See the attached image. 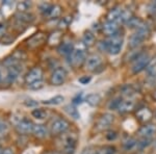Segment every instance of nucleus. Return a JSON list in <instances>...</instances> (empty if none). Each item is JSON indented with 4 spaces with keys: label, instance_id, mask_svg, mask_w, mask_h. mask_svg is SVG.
Returning <instances> with one entry per match:
<instances>
[{
    "label": "nucleus",
    "instance_id": "nucleus-1",
    "mask_svg": "<svg viewBox=\"0 0 156 154\" xmlns=\"http://www.w3.org/2000/svg\"><path fill=\"white\" fill-rule=\"evenodd\" d=\"M123 43H124V38L122 34L118 32L117 34L112 37H108L107 40L101 41L99 43V48L102 51H106L107 53L112 55H117L120 53L122 50Z\"/></svg>",
    "mask_w": 156,
    "mask_h": 154
},
{
    "label": "nucleus",
    "instance_id": "nucleus-2",
    "mask_svg": "<svg viewBox=\"0 0 156 154\" xmlns=\"http://www.w3.org/2000/svg\"><path fill=\"white\" fill-rule=\"evenodd\" d=\"M150 36V27L148 24L143 23L138 28L135 30V32L130 37L129 40V47L134 49L144 43V41Z\"/></svg>",
    "mask_w": 156,
    "mask_h": 154
},
{
    "label": "nucleus",
    "instance_id": "nucleus-3",
    "mask_svg": "<svg viewBox=\"0 0 156 154\" xmlns=\"http://www.w3.org/2000/svg\"><path fill=\"white\" fill-rule=\"evenodd\" d=\"M78 136L76 133H64L59 136L58 142L60 143L62 150L66 154H74L76 150Z\"/></svg>",
    "mask_w": 156,
    "mask_h": 154
},
{
    "label": "nucleus",
    "instance_id": "nucleus-4",
    "mask_svg": "<svg viewBox=\"0 0 156 154\" xmlns=\"http://www.w3.org/2000/svg\"><path fill=\"white\" fill-rule=\"evenodd\" d=\"M87 59V52H85L83 48H75L71 55L69 56L70 65L73 66L74 68H79L83 64H85Z\"/></svg>",
    "mask_w": 156,
    "mask_h": 154
},
{
    "label": "nucleus",
    "instance_id": "nucleus-5",
    "mask_svg": "<svg viewBox=\"0 0 156 154\" xmlns=\"http://www.w3.org/2000/svg\"><path fill=\"white\" fill-rule=\"evenodd\" d=\"M151 63V56L148 53H140V55H137V57L134 59L132 64V72L134 74L142 72L143 70L147 69L148 66Z\"/></svg>",
    "mask_w": 156,
    "mask_h": 154
},
{
    "label": "nucleus",
    "instance_id": "nucleus-6",
    "mask_svg": "<svg viewBox=\"0 0 156 154\" xmlns=\"http://www.w3.org/2000/svg\"><path fill=\"white\" fill-rule=\"evenodd\" d=\"M70 128V123L66 119L58 118L55 119L50 126V132L53 135H62L66 133Z\"/></svg>",
    "mask_w": 156,
    "mask_h": 154
},
{
    "label": "nucleus",
    "instance_id": "nucleus-7",
    "mask_svg": "<svg viewBox=\"0 0 156 154\" xmlns=\"http://www.w3.org/2000/svg\"><path fill=\"white\" fill-rule=\"evenodd\" d=\"M24 80H25V83H26L28 87L31 84H34V83H37V82L43 81V70L40 67L32 68V69L26 74Z\"/></svg>",
    "mask_w": 156,
    "mask_h": 154
},
{
    "label": "nucleus",
    "instance_id": "nucleus-8",
    "mask_svg": "<svg viewBox=\"0 0 156 154\" xmlns=\"http://www.w3.org/2000/svg\"><path fill=\"white\" fill-rule=\"evenodd\" d=\"M115 121V117L112 113H103L102 116H100L99 119L97 120L95 127L98 131H103L106 130L112 126V124Z\"/></svg>",
    "mask_w": 156,
    "mask_h": 154
},
{
    "label": "nucleus",
    "instance_id": "nucleus-9",
    "mask_svg": "<svg viewBox=\"0 0 156 154\" xmlns=\"http://www.w3.org/2000/svg\"><path fill=\"white\" fill-rule=\"evenodd\" d=\"M16 129L21 134H28V133H32V129H34V124L30 120L26 118H20L16 123Z\"/></svg>",
    "mask_w": 156,
    "mask_h": 154
},
{
    "label": "nucleus",
    "instance_id": "nucleus-10",
    "mask_svg": "<svg viewBox=\"0 0 156 154\" xmlns=\"http://www.w3.org/2000/svg\"><path fill=\"white\" fill-rule=\"evenodd\" d=\"M67 71L66 69L62 67H58L52 72L51 77H50V82L52 85H62L67 79Z\"/></svg>",
    "mask_w": 156,
    "mask_h": 154
},
{
    "label": "nucleus",
    "instance_id": "nucleus-11",
    "mask_svg": "<svg viewBox=\"0 0 156 154\" xmlns=\"http://www.w3.org/2000/svg\"><path fill=\"white\" fill-rule=\"evenodd\" d=\"M85 69L95 72L102 66V57L99 54H90L85 60Z\"/></svg>",
    "mask_w": 156,
    "mask_h": 154
},
{
    "label": "nucleus",
    "instance_id": "nucleus-12",
    "mask_svg": "<svg viewBox=\"0 0 156 154\" xmlns=\"http://www.w3.org/2000/svg\"><path fill=\"white\" fill-rule=\"evenodd\" d=\"M137 134L144 140H150L152 136L156 134V125L155 124H145L137 130Z\"/></svg>",
    "mask_w": 156,
    "mask_h": 154
},
{
    "label": "nucleus",
    "instance_id": "nucleus-13",
    "mask_svg": "<svg viewBox=\"0 0 156 154\" xmlns=\"http://www.w3.org/2000/svg\"><path fill=\"white\" fill-rule=\"evenodd\" d=\"M22 72V65H14V66H9L7 67V74H6V80L7 82L12 83L17 78L19 77V75Z\"/></svg>",
    "mask_w": 156,
    "mask_h": 154
},
{
    "label": "nucleus",
    "instance_id": "nucleus-14",
    "mask_svg": "<svg viewBox=\"0 0 156 154\" xmlns=\"http://www.w3.org/2000/svg\"><path fill=\"white\" fill-rule=\"evenodd\" d=\"M135 116H136V119L140 122L148 123V122H150L151 119L153 118V113H152V110L148 107H140L136 110Z\"/></svg>",
    "mask_w": 156,
    "mask_h": 154
},
{
    "label": "nucleus",
    "instance_id": "nucleus-15",
    "mask_svg": "<svg viewBox=\"0 0 156 154\" xmlns=\"http://www.w3.org/2000/svg\"><path fill=\"white\" fill-rule=\"evenodd\" d=\"M45 41H46V36L43 32H37V34H34L32 37H30L26 43L29 48H37L41 46Z\"/></svg>",
    "mask_w": 156,
    "mask_h": 154
},
{
    "label": "nucleus",
    "instance_id": "nucleus-16",
    "mask_svg": "<svg viewBox=\"0 0 156 154\" xmlns=\"http://www.w3.org/2000/svg\"><path fill=\"white\" fill-rule=\"evenodd\" d=\"M119 23L112 21H106L102 26V30L107 37H112L119 32Z\"/></svg>",
    "mask_w": 156,
    "mask_h": 154
},
{
    "label": "nucleus",
    "instance_id": "nucleus-17",
    "mask_svg": "<svg viewBox=\"0 0 156 154\" xmlns=\"http://www.w3.org/2000/svg\"><path fill=\"white\" fill-rule=\"evenodd\" d=\"M74 49H75L74 45H73L71 42H62V43H60L59 46L57 47V52H58L60 55H62V56L69 57Z\"/></svg>",
    "mask_w": 156,
    "mask_h": 154
},
{
    "label": "nucleus",
    "instance_id": "nucleus-18",
    "mask_svg": "<svg viewBox=\"0 0 156 154\" xmlns=\"http://www.w3.org/2000/svg\"><path fill=\"white\" fill-rule=\"evenodd\" d=\"M123 9L119 6H115L114 9H112L109 12L107 13V21H112V22H117L120 24V20H121V15H122Z\"/></svg>",
    "mask_w": 156,
    "mask_h": 154
},
{
    "label": "nucleus",
    "instance_id": "nucleus-19",
    "mask_svg": "<svg viewBox=\"0 0 156 154\" xmlns=\"http://www.w3.org/2000/svg\"><path fill=\"white\" fill-rule=\"evenodd\" d=\"M135 107V102L132 99H126V100H122L118 107V110L122 113H129L132 109H134Z\"/></svg>",
    "mask_w": 156,
    "mask_h": 154
},
{
    "label": "nucleus",
    "instance_id": "nucleus-20",
    "mask_svg": "<svg viewBox=\"0 0 156 154\" xmlns=\"http://www.w3.org/2000/svg\"><path fill=\"white\" fill-rule=\"evenodd\" d=\"M32 134L37 138H45L48 135V129L42 124H34L32 129Z\"/></svg>",
    "mask_w": 156,
    "mask_h": 154
},
{
    "label": "nucleus",
    "instance_id": "nucleus-21",
    "mask_svg": "<svg viewBox=\"0 0 156 154\" xmlns=\"http://www.w3.org/2000/svg\"><path fill=\"white\" fill-rule=\"evenodd\" d=\"M15 18L17 19V21L21 22V23H31V22L34 20V15L29 14L28 12L27 13H17V14L15 15Z\"/></svg>",
    "mask_w": 156,
    "mask_h": 154
},
{
    "label": "nucleus",
    "instance_id": "nucleus-22",
    "mask_svg": "<svg viewBox=\"0 0 156 154\" xmlns=\"http://www.w3.org/2000/svg\"><path fill=\"white\" fill-rule=\"evenodd\" d=\"M95 41H96V38H95V34H93L90 30H87V31L83 34V37H82V42H83V45L87 47H90L95 44Z\"/></svg>",
    "mask_w": 156,
    "mask_h": 154
},
{
    "label": "nucleus",
    "instance_id": "nucleus-23",
    "mask_svg": "<svg viewBox=\"0 0 156 154\" xmlns=\"http://www.w3.org/2000/svg\"><path fill=\"white\" fill-rule=\"evenodd\" d=\"M85 101L90 105V106H97L101 102V96L99 94H89L85 97Z\"/></svg>",
    "mask_w": 156,
    "mask_h": 154
},
{
    "label": "nucleus",
    "instance_id": "nucleus-24",
    "mask_svg": "<svg viewBox=\"0 0 156 154\" xmlns=\"http://www.w3.org/2000/svg\"><path fill=\"white\" fill-rule=\"evenodd\" d=\"M65 112L68 113V116H70L74 120H78L80 118V113L78 112V109L74 106L73 104H69L65 106Z\"/></svg>",
    "mask_w": 156,
    "mask_h": 154
},
{
    "label": "nucleus",
    "instance_id": "nucleus-25",
    "mask_svg": "<svg viewBox=\"0 0 156 154\" xmlns=\"http://www.w3.org/2000/svg\"><path fill=\"white\" fill-rule=\"evenodd\" d=\"M64 100H65L64 96L57 95V96H54V97L50 98L48 100L43 101V103H44L45 105H59L64 102Z\"/></svg>",
    "mask_w": 156,
    "mask_h": 154
},
{
    "label": "nucleus",
    "instance_id": "nucleus-26",
    "mask_svg": "<svg viewBox=\"0 0 156 154\" xmlns=\"http://www.w3.org/2000/svg\"><path fill=\"white\" fill-rule=\"evenodd\" d=\"M140 146V144L138 141L134 140V138H128L126 142L124 143V149L126 151H131V150H134L135 148Z\"/></svg>",
    "mask_w": 156,
    "mask_h": 154
},
{
    "label": "nucleus",
    "instance_id": "nucleus-27",
    "mask_svg": "<svg viewBox=\"0 0 156 154\" xmlns=\"http://www.w3.org/2000/svg\"><path fill=\"white\" fill-rule=\"evenodd\" d=\"M143 23H144V22H143L142 19L138 18V17H134V16H133L132 18L130 19L126 24L128 25V27H129V28H132V29L136 30Z\"/></svg>",
    "mask_w": 156,
    "mask_h": 154
},
{
    "label": "nucleus",
    "instance_id": "nucleus-28",
    "mask_svg": "<svg viewBox=\"0 0 156 154\" xmlns=\"http://www.w3.org/2000/svg\"><path fill=\"white\" fill-rule=\"evenodd\" d=\"M31 116L34 118L37 119V120H44V119L47 118L48 113L45 109H43V108H36V109H34L31 112Z\"/></svg>",
    "mask_w": 156,
    "mask_h": 154
},
{
    "label": "nucleus",
    "instance_id": "nucleus-29",
    "mask_svg": "<svg viewBox=\"0 0 156 154\" xmlns=\"http://www.w3.org/2000/svg\"><path fill=\"white\" fill-rule=\"evenodd\" d=\"M60 13H62V11H60V6L56 5V4H52L51 9H50V11L48 14H47L46 17H48L49 19H56L57 17H59Z\"/></svg>",
    "mask_w": 156,
    "mask_h": 154
},
{
    "label": "nucleus",
    "instance_id": "nucleus-30",
    "mask_svg": "<svg viewBox=\"0 0 156 154\" xmlns=\"http://www.w3.org/2000/svg\"><path fill=\"white\" fill-rule=\"evenodd\" d=\"M30 6H31V2L29 1H21L17 3V9L19 13H27Z\"/></svg>",
    "mask_w": 156,
    "mask_h": 154
},
{
    "label": "nucleus",
    "instance_id": "nucleus-31",
    "mask_svg": "<svg viewBox=\"0 0 156 154\" xmlns=\"http://www.w3.org/2000/svg\"><path fill=\"white\" fill-rule=\"evenodd\" d=\"M122 92H123V95L126 96V97H131L132 95L135 94V89L133 85L127 84L122 88Z\"/></svg>",
    "mask_w": 156,
    "mask_h": 154
},
{
    "label": "nucleus",
    "instance_id": "nucleus-32",
    "mask_svg": "<svg viewBox=\"0 0 156 154\" xmlns=\"http://www.w3.org/2000/svg\"><path fill=\"white\" fill-rule=\"evenodd\" d=\"M9 131V125L5 121L0 120V138H4Z\"/></svg>",
    "mask_w": 156,
    "mask_h": 154
},
{
    "label": "nucleus",
    "instance_id": "nucleus-33",
    "mask_svg": "<svg viewBox=\"0 0 156 154\" xmlns=\"http://www.w3.org/2000/svg\"><path fill=\"white\" fill-rule=\"evenodd\" d=\"M60 38H62V34H60V32L56 31L54 32V34H52L51 36L49 37V44L50 45H54V44H58L60 43Z\"/></svg>",
    "mask_w": 156,
    "mask_h": 154
},
{
    "label": "nucleus",
    "instance_id": "nucleus-34",
    "mask_svg": "<svg viewBox=\"0 0 156 154\" xmlns=\"http://www.w3.org/2000/svg\"><path fill=\"white\" fill-rule=\"evenodd\" d=\"M146 70H147V73L149 74V76H154V75H156V59L151 62Z\"/></svg>",
    "mask_w": 156,
    "mask_h": 154
},
{
    "label": "nucleus",
    "instance_id": "nucleus-35",
    "mask_svg": "<svg viewBox=\"0 0 156 154\" xmlns=\"http://www.w3.org/2000/svg\"><path fill=\"white\" fill-rule=\"evenodd\" d=\"M6 29H7V25L5 23H3V22H0V38L5 36Z\"/></svg>",
    "mask_w": 156,
    "mask_h": 154
},
{
    "label": "nucleus",
    "instance_id": "nucleus-36",
    "mask_svg": "<svg viewBox=\"0 0 156 154\" xmlns=\"http://www.w3.org/2000/svg\"><path fill=\"white\" fill-rule=\"evenodd\" d=\"M101 154H117L115 149L112 147H105L103 149V151H100Z\"/></svg>",
    "mask_w": 156,
    "mask_h": 154
},
{
    "label": "nucleus",
    "instance_id": "nucleus-37",
    "mask_svg": "<svg viewBox=\"0 0 156 154\" xmlns=\"http://www.w3.org/2000/svg\"><path fill=\"white\" fill-rule=\"evenodd\" d=\"M90 80H92V77L90 76H87V75H84V76L80 77L79 79H78V81H79L81 84H87Z\"/></svg>",
    "mask_w": 156,
    "mask_h": 154
},
{
    "label": "nucleus",
    "instance_id": "nucleus-38",
    "mask_svg": "<svg viewBox=\"0 0 156 154\" xmlns=\"http://www.w3.org/2000/svg\"><path fill=\"white\" fill-rule=\"evenodd\" d=\"M82 101H83V98H82L81 93H80V94H77L74 98H73V103H74V104H80Z\"/></svg>",
    "mask_w": 156,
    "mask_h": 154
},
{
    "label": "nucleus",
    "instance_id": "nucleus-39",
    "mask_svg": "<svg viewBox=\"0 0 156 154\" xmlns=\"http://www.w3.org/2000/svg\"><path fill=\"white\" fill-rule=\"evenodd\" d=\"M24 104L26 105V106H28V107H34V106H37L39 103H37V101L32 100V99H28V100L24 101Z\"/></svg>",
    "mask_w": 156,
    "mask_h": 154
},
{
    "label": "nucleus",
    "instance_id": "nucleus-40",
    "mask_svg": "<svg viewBox=\"0 0 156 154\" xmlns=\"http://www.w3.org/2000/svg\"><path fill=\"white\" fill-rule=\"evenodd\" d=\"M147 82L149 83L150 87H156V75H154V76H149Z\"/></svg>",
    "mask_w": 156,
    "mask_h": 154
},
{
    "label": "nucleus",
    "instance_id": "nucleus-41",
    "mask_svg": "<svg viewBox=\"0 0 156 154\" xmlns=\"http://www.w3.org/2000/svg\"><path fill=\"white\" fill-rule=\"evenodd\" d=\"M117 136H118V134H117V132H115V131H109V132H108L107 134H106L107 140H109V141L115 140Z\"/></svg>",
    "mask_w": 156,
    "mask_h": 154
},
{
    "label": "nucleus",
    "instance_id": "nucleus-42",
    "mask_svg": "<svg viewBox=\"0 0 156 154\" xmlns=\"http://www.w3.org/2000/svg\"><path fill=\"white\" fill-rule=\"evenodd\" d=\"M28 88L31 90H39V89H41V88H43V81L37 82V83H34V84H31V85H29Z\"/></svg>",
    "mask_w": 156,
    "mask_h": 154
},
{
    "label": "nucleus",
    "instance_id": "nucleus-43",
    "mask_svg": "<svg viewBox=\"0 0 156 154\" xmlns=\"http://www.w3.org/2000/svg\"><path fill=\"white\" fill-rule=\"evenodd\" d=\"M2 154H14V150H12V148H5V149H3Z\"/></svg>",
    "mask_w": 156,
    "mask_h": 154
},
{
    "label": "nucleus",
    "instance_id": "nucleus-44",
    "mask_svg": "<svg viewBox=\"0 0 156 154\" xmlns=\"http://www.w3.org/2000/svg\"><path fill=\"white\" fill-rule=\"evenodd\" d=\"M45 154H60L58 152H54V151H50V152H47V153H45Z\"/></svg>",
    "mask_w": 156,
    "mask_h": 154
},
{
    "label": "nucleus",
    "instance_id": "nucleus-45",
    "mask_svg": "<svg viewBox=\"0 0 156 154\" xmlns=\"http://www.w3.org/2000/svg\"><path fill=\"white\" fill-rule=\"evenodd\" d=\"M152 97L154 98V100H156V90L153 92V94H152Z\"/></svg>",
    "mask_w": 156,
    "mask_h": 154
},
{
    "label": "nucleus",
    "instance_id": "nucleus-46",
    "mask_svg": "<svg viewBox=\"0 0 156 154\" xmlns=\"http://www.w3.org/2000/svg\"><path fill=\"white\" fill-rule=\"evenodd\" d=\"M2 18H3V14H2V12L0 11V22H1V20H2Z\"/></svg>",
    "mask_w": 156,
    "mask_h": 154
},
{
    "label": "nucleus",
    "instance_id": "nucleus-47",
    "mask_svg": "<svg viewBox=\"0 0 156 154\" xmlns=\"http://www.w3.org/2000/svg\"><path fill=\"white\" fill-rule=\"evenodd\" d=\"M2 152H3V149L0 147V154H2Z\"/></svg>",
    "mask_w": 156,
    "mask_h": 154
},
{
    "label": "nucleus",
    "instance_id": "nucleus-48",
    "mask_svg": "<svg viewBox=\"0 0 156 154\" xmlns=\"http://www.w3.org/2000/svg\"><path fill=\"white\" fill-rule=\"evenodd\" d=\"M155 119H156V112H155Z\"/></svg>",
    "mask_w": 156,
    "mask_h": 154
},
{
    "label": "nucleus",
    "instance_id": "nucleus-49",
    "mask_svg": "<svg viewBox=\"0 0 156 154\" xmlns=\"http://www.w3.org/2000/svg\"><path fill=\"white\" fill-rule=\"evenodd\" d=\"M155 146H156V143H155Z\"/></svg>",
    "mask_w": 156,
    "mask_h": 154
}]
</instances>
